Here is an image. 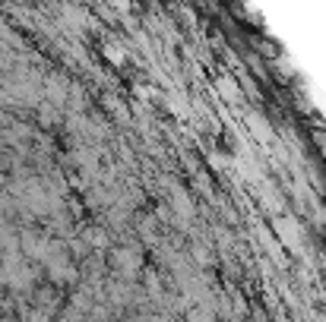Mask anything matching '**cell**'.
<instances>
[{"mask_svg": "<svg viewBox=\"0 0 326 322\" xmlns=\"http://www.w3.org/2000/svg\"><path fill=\"white\" fill-rule=\"evenodd\" d=\"M114 3H117V6H127V0H114Z\"/></svg>", "mask_w": 326, "mask_h": 322, "instance_id": "cell-1", "label": "cell"}]
</instances>
